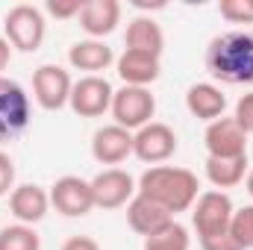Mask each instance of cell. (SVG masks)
Here are the masks:
<instances>
[{
    "label": "cell",
    "instance_id": "cell-13",
    "mask_svg": "<svg viewBox=\"0 0 253 250\" xmlns=\"http://www.w3.org/2000/svg\"><path fill=\"white\" fill-rule=\"evenodd\" d=\"M129 153H132V132L124 126L106 124L91 135V156L100 165H121Z\"/></svg>",
    "mask_w": 253,
    "mask_h": 250
},
{
    "label": "cell",
    "instance_id": "cell-17",
    "mask_svg": "<svg viewBox=\"0 0 253 250\" xmlns=\"http://www.w3.org/2000/svg\"><path fill=\"white\" fill-rule=\"evenodd\" d=\"M186 109H189L194 118L212 124V121L224 118L227 94H224L215 83H194L189 91H186Z\"/></svg>",
    "mask_w": 253,
    "mask_h": 250
},
{
    "label": "cell",
    "instance_id": "cell-1",
    "mask_svg": "<svg viewBox=\"0 0 253 250\" xmlns=\"http://www.w3.org/2000/svg\"><path fill=\"white\" fill-rule=\"evenodd\" d=\"M203 65L224 85H253V30H230L206 44Z\"/></svg>",
    "mask_w": 253,
    "mask_h": 250
},
{
    "label": "cell",
    "instance_id": "cell-3",
    "mask_svg": "<svg viewBox=\"0 0 253 250\" xmlns=\"http://www.w3.org/2000/svg\"><path fill=\"white\" fill-rule=\"evenodd\" d=\"M44 33H47L44 12L39 6H33V3H18L3 18V39L21 53L39 50L42 42H44Z\"/></svg>",
    "mask_w": 253,
    "mask_h": 250
},
{
    "label": "cell",
    "instance_id": "cell-30",
    "mask_svg": "<svg viewBox=\"0 0 253 250\" xmlns=\"http://www.w3.org/2000/svg\"><path fill=\"white\" fill-rule=\"evenodd\" d=\"M62 250H100V245L94 239H88V236H71L62 245Z\"/></svg>",
    "mask_w": 253,
    "mask_h": 250
},
{
    "label": "cell",
    "instance_id": "cell-8",
    "mask_svg": "<svg viewBox=\"0 0 253 250\" xmlns=\"http://www.w3.org/2000/svg\"><path fill=\"white\" fill-rule=\"evenodd\" d=\"M112 97H115V91L106 77H80L71 88L68 106L80 118H100L103 112L112 109Z\"/></svg>",
    "mask_w": 253,
    "mask_h": 250
},
{
    "label": "cell",
    "instance_id": "cell-6",
    "mask_svg": "<svg viewBox=\"0 0 253 250\" xmlns=\"http://www.w3.org/2000/svg\"><path fill=\"white\" fill-rule=\"evenodd\" d=\"M109 112H112L115 124L132 132V129H141L144 124L153 121V115H156V97L150 94V88L124 85L121 91H115Z\"/></svg>",
    "mask_w": 253,
    "mask_h": 250
},
{
    "label": "cell",
    "instance_id": "cell-12",
    "mask_svg": "<svg viewBox=\"0 0 253 250\" xmlns=\"http://www.w3.org/2000/svg\"><path fill=\"white\" fill-rule=\"evenodd\" d=\"M206 153L215 159H236L248 156V132L236 124V118H218L206 126Z\"/></svg>",
    "mask_w": 253,
    "mask_h": 250
},
{
    "label": "cell",
    "instance_id": "cell-31",
    "mask_svg": "<svg viewBox=\"0 0 253 250\" xmlns=\"http://www.w3.org/2000/svg\"><path fill=\"white\" fill-rule=\"evenodd\" d=\"M9 59H12V44H9V42L0 36V71L9 65Z\"/></svg>",
    "mask_w": 253,
    "mask_h": 250
},
{
    "label": "cell",
    "instance_id": "cell-32",
    "mask_svg": "<svg viewBox=\"0 0 253 250\" xmlns=\"http://www.w3.org/2000/svg\"><path fill=\"white\" fill-rule=\"evenodd\" d=\"M135 6H141V9H147V3L144 0H135ZM165 3H150V9H162Z\"/></svg>",
    "mask_w": 253,
    "mask_h": 250
},
{
    "label": "cell",
    "instance_id": "cell-22",
    "mask_svg": "<svg viewBox=\"0 0 253 250\" xmlns=\"http://www.w3.org/2000/svg\"><path fill=\"white\" fill-rule=\"evenodd\" d=\"M189 245H191L189 230L177 221H171L165 230L144 239V250H189Z\"/></svg>",
    "mask_w": 253,
    "mask_h": 250
},
{
    "label": "cell",
    "instance_id": "cell-20",
    "mask_svg": "<svg viewBox=\"0 0 253 250\" xmlns=\"http://www.w3.org/2000/svg\"><path fill=\"white\" fill-rule=\"evenodd\" d=\"M126 50H138V53H150V56H162L165 50V33L153 18H132L126 27Z\"/></svg>",
    "mask_w": 253,
    "mask_h": 250
},
{
    "label": "cell",
    "instance_id": "cell-33",
    "mask_svg": "<svg viewBox=\"0 0 253 250\" xmlns=\"http://www.w3.org/2000/svg\"><path fill=\"white\" fill-rule=\"evenodd\" d=\"M248 194L253 197V168H251V174H248Z\"/></svg>",
    "mask_w": 253,
    "mask_h": 250
},
{
    "label": "cell",
    "instance_id": "cell-19",
    "mask_svg": "<svg viewBox=\"0 0 253 250\" xmlns=\"http://www.w3.org/2000/svg\"><path fill=\"white\" fill-rule=\"evenodd\" d=\"M159 56H150V53H138V50H124L118 56V77L124 80V85H138V88H147L150 83L159 80Z\"/></svg>",
    "mask_w": 253,
    "mask_h": 250
},
{
    "label": "cell",
    "instance_id": "cell-7",
    "mask_svg": "<svg viewBox=\"0 0 253 250\" xmlns=\"http://www.w3.org/2000/svg\"><path fill=\"white\" fill-rule=\"evenodd\" d=\"M177 153V132L162 121H150L141 129L132 132V156L147 162V165H159L165 159H171Z\"/></svg>",
    "mask_w": 253,
    "mask_h": 250
},
{
    "label": "cell",
    "instance_id": "cell-25",
    "mask_svg": "<svg viewBox=\"0 0 253 250\" xmlns=\"http://www.w3.org/2000/svg\"><path fill=\"white\" fill-rule=\"evenodd\" d=\"M218 12L230 24H253V0H221Z\"/></svg>",
    "mask_w": 253,
    "mask_h": 250
},
{
    "label": "cell",
    "instance_id": "cell-16",
    "mask_svg": "<svg viewBox=\"0 0 253 250\" xmlns=\"http://www.w3.org/2000/svg\"><path fill=\"white\" fill-rule=\"evenodd\" d=\"M121 21V3L118 0H85L80 9V27L91 36L100 39L109 36Z\"/></svg>",
    "mask_w": 253,
    "mask_h": 250
},
{
    "label": "cell",
    "instance_id": "cell-11",
    "mask_svg": "<svg viewBox=\"0 0 253 250\" xmlns=\"http://www.w3.org/2000/svg\"><path fill=\"white\" fill-rule=\"evenodd\" d=\"M91 191H94V206L97 209H121L135 197L138 188H135V180L124 168H103L91 180Z\"/></svg>",
    "mask_w": 253,
    "mask_h": 250
},
{
    "label": "cell",
    "instance_id": "cell-10",
    "mask_svg": "<svg viewBox=\"0 0 253 250\" xmlns=\"http://www.w3.org/2000/svg\"><path fill=\"white\" fill-rule=\"evenodd\" d=\"M50 206H56V212L65 218H83L94 209V191H91V180L83 177H59L53 188H50Z\"/></svg>",
    "mask_w": 253,
    "mask_h": 250
},
{
    "label": "cell",
    "instance_id": "cell-4",
    "mask_svg": "<svg viewBox=\"0 0 253 250\" xmlns=\"http://www.w3.org/2000/svg\"><path fill=\"white\" fill-rule=\"evenodd\" d=\"M33 121V103L21 83L0 77V144L15 141Z\"/></svg>",
    "mask_w": 253,
    "mask_h": 250
},
{
    "label": "cell",
    "instance_id": "cell-9",
    "mask_svg": "<svg viewBox=\"0 0 253 250\" xmlns=\"http://www.w3.org/2000/svg\"><path fill=\"white\" fill-rule=\"evenodd\" d=\"M71 88H74V80L62 65H39L33 74V94H36L39 106L47 112L68 106Z\"/></svg>",
    "mask_w": 253,
    "mask_h": 250
},
{
    "label": "cell",
    "instance_id": "cell-27",
    "mask_svg": "<svg viewBox=\"0 0 253 250\" xmlns=\"http://www.w3.org/2000/svg\"><path fill=\"white\" fill-rule=\"evenodd\" d=\"M83 3L85 0H47V12L53 15V18H80V9H83Z\"/></svg>",
    "mask_w": 253,
    "mask_h": 250
},
{
    "label": "cell",
    "instance_id": "cell-28",
    "mask_svg": "<svg viewBox=\"0 0 253 250\" xmlns=\"http://www.w3.org/2000/svg\"><path fill=\"white\" fill-rule=\"evenodd\" d=\"M12 191H15V162L9 153L0 150V197H6Z\"/></svg>",
    "mask_w": 253,
    "mask_h": 250
},
{
    "label": "cell",
    "instance_id": "cell-23",
    "mask_svg": "<svg viewBox=\"0 0 253 250\" xmlns=\"http://www.w3.org/2000/svg\"><path fill=\"white\" fill-rule=\"evenodd\" d=\"M0 250H42V239L27 224H9L0 230Z\"/></svg>",
    "mask_w": 253,
    "mask_h": 250
},
{
    "label": "cell",
    "instance_id": "cell-15",
    "mask_svg": "<svg viewBox=\"0 0 253 250\" xmlns=\"http://www.w3.org/2000/svg\"><path fill=\"white\" fill-rule=\"evenodd\" d=\"M9 209L18 218V224L33 227V224H39L47 215V209H50V191H44L42 186H33V183L15 186V191L9 194Z\"/></svg>",
    "mask_w": 253,
    "mask_h": 250
},
{
    "label": "cell",
    "instance_id": "cell-29",
    "mask_svg": "<svg viewBox=\"0 0 253 250\" xmlns=\"http://www.w3.org/2000/svg\"><path fill=\"white\" fill-rule=\"evenodd\" d=\"M200 248L203 250H242L239 242L230 236V230L227 233H218V236H209V239H200Z\"/></svg>",
    "mask_w": 253,
    "mask_h": 250
},
{
    "label": "cell",
    "instance_id": "cell-18",
    "mask_svg": "<svg viewBox=\"0 0 253 250\" xmlns=\"http://www.w3.org/2000/svg\"><path fill=\"white\" fill-rule=\"evenodd\" d=\"M68 62H71V68H77V71H88V77H100V71H106L109 65L115 62V53H112V47L106 42L85 39V42L71 44Z\"/></svg>",
    "mask_w": 253,
    "mask_h": 250
},
{
    "label": "cell",
    "instance_id": "cell-21",
    "mask_svg": "<svg viewBox=\"0 0 253 250\" xmlns=\"http://www.w3.org/2000/svg\"><path fill=\"white\" fill-rule=\"evenodd\" d=\"M248 174V156H236V159H215L206 156V177L209 183L218 188H233L239 186Z\"/></svg>",
    "mask_w": 253,
    "mask_h": 250
},
{
    "label": "cell",
    "instance_id": "cell-26",
    "mask_svg": "<svg viewBox=\"0 0 253 250\" xmlns=\"http://www.w3.org/2000/svg\"><path fill=\"white\" fill-rule=\"evenodd\" d=\"M236 124L242 126L248 135H253V91L251 94H242L239 103H236Z\"/></svg>",
    "mask_w": 253,
    "mask_h": 250
},
{
    "label": "cell",
    "instance_id": "cell-14",
    "mask_svg": "<svg viewBox=\"0 0 253 250\" xmlns=\"http://www.w3.org/2000/svg\"><path fill=\"white\" fill-rule=\"evenodd\" d=\"M126 221H129V227H132L138 236L147 239V236L165 230V227L174 221V215H171L165 206H159L156 200H150V197H144V194L135 191V197L126 203Z\"/></svg>",
    "mask_w": 253,
    "mask_h": 250
},
{
    "label": "cell",
    "instance_id": "cell-24",
    "mask_svg": "<svg viewBox=\"0 0 253 250\" xmlns=\"http://www.w3.org/2000/svg\"><path fill=\"white\" fill-rule=\"evenodd\" d=\"M230 236L239 242L242 250H253V206H242V209L233 212Z\"/></svg>",
    "mask_w": 253,
    "mask_h": 250
},
{
    "label": "cell",
    "instance_id": "cell-2",
    "mask_svg": "<svg viewBox=\"0 0 253 250\" xmlns=\"http://www.w3.org/2000/svg\"><path fill=\"white\" fill-rule=\"evenodd\" d=\"M138 194L156 200L171 215H177V212H186L194 206V200L200 197V183H197V174H191L189 168L153 165L141 174Z\"/></svg>",
    "mask_w": 253,
    "mask_h": 250
},
{
    "label": "cell",
    "instance_id": "cell-5",
    "mask_svg": "<svg viewBox=\"0 0 253 250\" xmlns=\"http://www.w3.org/2000/svg\"><path fill=\"white\" fill-rule=\"evenodd\" d=\"M233 200L227 191H203L194 206H191V224L197 230V239H209V236H218V233H227L230 230V221H233Z\"/></svg>",
    "mask_w": 253,
    "mask_h": 250
}]
</instances>
